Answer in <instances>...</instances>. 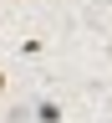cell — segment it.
<instances>
[{"mask_svg": "<svg viewBox=\"0 0 112 123\" xmlns=\"http://www.w3.org/2000/svg\"><path fill=\"white\" fill-rule=\"evenodd\" d=\"M0 98H5V67H0Z\"/></svg>", "mask_w": 112, "mask_h": 123, "instance_id": "obj_2", "label": "cell"}, {"mask_svg": "<svg viewBox=\"0 0 112 123\" xmlns=\"http://www.w3.org/2000/svg\"><path fill=\"white\" fill-rule=\"evenodd\" d=\"M36 118H41V123H61V103L41 98V103H36Z\"/></svg>", "mask_w": 112, "mask_h": 123, "instance_id": "obj_1", "label": "cell"}]
</instances>
